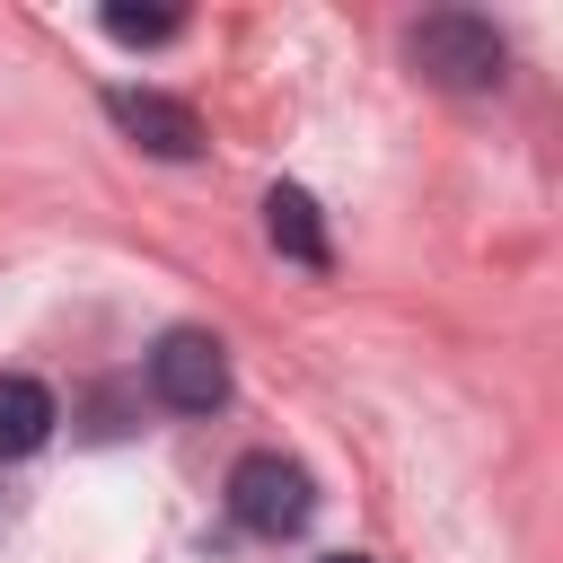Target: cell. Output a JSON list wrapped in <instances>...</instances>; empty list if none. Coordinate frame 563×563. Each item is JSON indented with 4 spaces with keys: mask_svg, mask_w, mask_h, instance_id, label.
I'll list each match as a JSON object with an SVG mask.
<instances>
[{
    "mask_svg": "<svg viewBox=\"0 0 563 563\" xmlns=\"http://www.w3.org/2000/svg\"><path fill=\"white\" fill-rule=\"evenodd\" d=\"M405 62H413L431 88L484 97V88H501L510 44H501V26H493V18H475V9H431V18H413V26H405Z\"/></svg>",
    "mask_w": 563,
    "mask_h": 563,
    "instance_id": "6da1fadb",
    "label": "cell"
},
{
    "mask_svg": "<svg viewBox=\"0 0 563 563\" xmlns=\"http://www.w3.org/2000/svg\"><path fill=\"white\" fill-rule=\"evenodd\" d=\"M229 510H238V528H255V537H299V528L317 519V484H308V466L282 457V449H246V457L229 466Z\"/></svg>",
    "mask_w": 563,
    "mask_h": 563,
    "instance_id": "7a4b0ae2",
    "label": "cell"
},
{
    "mask_svg": "<svg viewBox=\"0 0 563 563\" xmlns=\"http://www.w3.org/2000/svg\"><path fill=\"white\" fill-rule=\"evenodd\" d=\"M150 396H158L167 413H211V405H229V352H220V334L167 325V334L150 343Z\"/></svg>",
    "mask_w": 563,
    "mask_h": 563,
    "instance_id": "3957f363",
    "label": "cell"
},
{
    "mask_svg": "<svg viewBox=\"0 0 563 563\" xmlns=\"http://www.w3.org/2000/svg\"><path fill=\"white\" fill-rule=\"evenodd\" d=\"M106 114H114V132L141 141L150 158H202L194 106H176V97H158V88H106Z\"/></svg>",
    "mask_w": 563,
    "mask_h": 563,
    "instance_id": "277c9868",
    "label": "cell"
},
{
    "mask_svg": "<svg viewBox=\"0 0 563 563\" xmlns=\"http://www.w3.org/2000/svg\"><path fill=\"white\" fill-rule=\"evenodd\" d=\"M53 422H62L53 387L26 378V369H9V378H0V457H35V449L53 440Z\"/></svg>",
    "mask_w": 563,
    "mask_h": 563,
    "instance_id": "5b68a950",
    "label": "cell"
},
{
    "mask_svg": "<svg viewBox=\"0 0 563 563\" xmlns=\"http://www.w3.org/2000/svg\"><path fill=\"white\" fill-rule=\"evenodd\" d=\"M264 238H273L290 264H308V273L334 264V255H325V220H317V202H308L299 185H273V194H264Z\"/></svg>",
    "mask_w": 563,
    "mask_h": 563,
    "instance_id": "8992f818",
    "label": "cell"
},
{
    "mask_svg": "<svg viewBox=\"0 0 563 563\" xmlns=\"http://www.w3.org/2000/svg\"><path fill=\"white\" fill-rule=\"evenodd\" d=\"M106 35H114V44H167V35H185V9H132V0H106Z\"/></svg>",
    "mask_w": 563,
    "mask_h": 563,
    "instance_id": "52a82bcc",
    "label": "cell"
},
{
    "mask_svg": "<svg viewBox=\"0 0 563 563\" xmlns=\"http://www.w3.org/2000/svg\"><path fill=\"white\" fill-rule=\"evenodd\" d=\"M317 563H369V554H317Z\"/></svg>",
    "mask_w": 563,
    "mask_h": 563,
    "instance_id": "ba28073f",
    "label": "cell"
}]
</instances>
